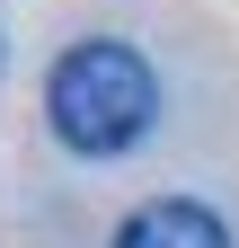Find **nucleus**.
Returning a JSON list of instances; mask_svg holds the SVG:
<instances>
[{"label":"nucleus","mask_w":239,"mask_h":248,"mask_svg":"<svg viewBox=\"0 0 239 248\" xmlns=\"http://www.w3.org/2000/svg\"><path fill=\"white\" fill-rule=\"evenodd\" d=\"M115 248H230V222L195 195H151L115 222Z\"/></svg>","instance_id":"obj_2"},{"label":"nucleus","mask_w":239,"mask_h":248,"mask_svg":"<svg viewBox=\"0 0 239 248\" xmlns=\"http://www.w3.org/2000/svg\"><path fill=\"white\" fill-rule=\"evenodd\" d=\"M45 115H53V133H62V151L115 160V151H133L160 124V71L124 36H80L45 71Z\"/></svg>","instance_id":"obj_1"}]
</instances>
